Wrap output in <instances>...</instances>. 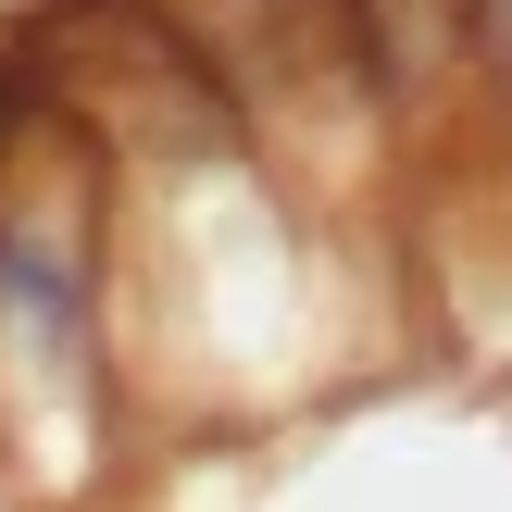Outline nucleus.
<instances>
[{"label": "nucleus", "instance_id": "1", "mask_svg": "<svg viewBox=\"0 0 512 512\" xmlns=\"http://www.w3.org/2000/svg\"><path fill=\"white\" fill-rule=\"evenodd\" d=\"M463 13V88L512 113V0H450Z\"/></svg>", "mask_w": 512, "mask_h": 512}]
</instances>
